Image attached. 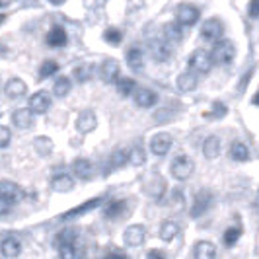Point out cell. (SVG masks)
<instances>
[{
  "label": "cell",
  "instance_id": "cell-43",
  "mask_svg": "<svg viewBox=\"0 0 259 259\" xmlns=\"http://www.w3.org/2000/svg\"><path fill=\"white\" fill-rule=\"evenodd\" d=\"M247 12H249V16H251V18H257V16H259V0H249Z\"/></svg>",
  "mask_w": 259,
  "mask_h": 259
},
{
  "label": "cell",
  "instance_id": "cell-17",
  "mask_svg": "<svg viewBox=\"0 0 259 259\" xmlns=\"http://www.w3.org/2000/svg\"><path fill=\"white\" fill-rule=\"evenodd\" d=\"M45 41H47L49 47H65L66 41H68V35H66L65 27L53 26L51 29H49V33H47Z\"/></svg>",
  "mask_w": 259,
  "mask_h": 259
},
{
  "label": "cell",
  "instance_id": "cell-48",
  "mask_svg": "<svg viewBox=\"0 0 259 259\" xmlns=\"http://www.w3.org/2000/svg\"><path fill=\"white\" fill-rule=\"evenodd\" d=\"M51 4H55V6H61V4H65L66 0H49Z\"/></svg>",
  "mask_w": 259,
  "mask_h": 259
},
{
  "label": "cell",
  "instance_id": "cell-4",
  "mask_svg": "<svg viewBox=\"0 0 259 259\" xmlns=\"http://www.w3.org/2000/svg\"><path fill=\"white\" fill-rule=\"evenodd\" d=\"M148 51L152 55V59L158 63H166L171 57V47L164 37H156L148 41Z\"/></svg>",
  "mask_w": 259,
  "mask_h": 259
},
{
  "label": "cell",
  "instance_id": "cell-19",
  "mask_svg": "<svg viewBox=\"0 0 259 259\" xmlns=\"http://www.w3.org/2000/svg\"><path fill=\"white\" fill-rule=\"evenodd\" d=\"M27 86L24 80H20V78H12V80H8L6 82V86H4V92H6V96L10 98V100H16V98H22L24 94H26Z\"/></svg>",
  "mask_w": 259,
  "mask_h": 259
},
{
  "label": "cell",
  "instance_id": "cell-35",
  "mask_svg": "<svg viewBox=\"0 0 259 259\" xmlns=\"http://www.w3.org/2000/svg\"><path fill=\"white\" fill-rule=\"evenodd\" d=\"M55 72H59V63L53 61V59H47V61H43V65L39 68V78H41V80H43V78H49V76H53Z\"/></svg>",
  "mask_w": 259,
  "mask_h": 259
},
{
  "label": "cell",
  "instance_id": "cell-42",
  "mask_svg": "<svg viewBox=\"0 0 259 259\" xmlns=\"http://www.w3.org/2000/svg\"><path fill=\"white\" fill-rule=\"evenodd\" d=\"M107 0H84V6L86 8H90V10H98V8H102Z\"/></svg>",
  "mask_w": 259,
  "mask_h": 259
},
{
  "label": "cell",
  "instance_id": "cell-5",
  "mask_svg": "<svg viewBox=\"0 0 259 259\" xmlns=\"http://www.w3.org/2000/svg\"><path fill=\"white\" fill-rule=\"evenodd\" d=\"M201 16V10L193 4H180L176 10V20L180 26H193Z\"/></svg>",
  "mask_w": 259,
  "mask_h": 259
},
{
  "label": "cell",
  "instance_id": "cell-27",
  "mask_svg": "<svg viewBox=\"0 0 259 259\" xmlns=\"http://www.w3.org/2000/svg\"><path fill=\"white\" fill-rule=\"evenodd\" d=\"M195 86H197V74H195L193 70H187V72L180 74V78H178V88L180 90L191 92L195 90Z\"/></svg>",
  "mask_w": 259,
  "mask_h": 259
},
{
  "label": "cell",
  "instance_id": "cell-12",
  "mask_svg": "<svg viewBox=\"0 0 259 259\" xmlns=\"http://www.w3.org/2000/svg\"><path fill=\"white\" fill-rule=\"evenodd\" d=\"M59 255L61 259H82V247L78 244V240H70V242H59Z\"/></svg>",
  "mask_w": 259,
  "mask_h": 259
},
{
  "label": "cell",
  "instance_id": "cell-15",
  "mask_svg": "<svg viewBox=\"0 0 259 259\" xmlns=\"http://www.w3.org/2000/svg\"><path fill=\"white\" fill-rule=\"evenodd\" d=\"M102 205V197H96V199H92V201H86V203H82L80 207H74L70 208L66 214H63L61 219L63 221H70V219H74V217H80V214H84V212H90L94 210L96 207H100Z\"/></svg>",
  "mask_w": 259,
  "mask_h": 259
},
{
  "label": "cell",
  "instance_id": "cell-34",
  "mask_svg": "<svg viewBox=\"0 0 259 259\" xmlns=\"http://www.w3.org/2000/svg\"><path fill=\"white\" fill-rule=\"evenodd\" d=\"M33 148L37 150L39 156H49L53 150L51 139H47V137H39V139H35V143H33Z\"/></svg>",
  "mask_w": 259,
  "mask_h": 259
},
{
  "label": "cell",
  "instance_id": "cell-45",
  "mask_svg": "<svg viewBox=\"0 0 259 259\" xmlns=\"http://www.w3.org/2000/svg\"><path fill=\"white\" fill-rule=\"evenodd\" d=\"M10 210H12V203L6 201V199L0 195V214H8Z\"/></svg>",
  "mask_w": 259,
  "mask_h": 259
},
{
  "label": "cell",
  "instance_id": "cell-20",
  "mask_svg": "<svg viewBox=\"0 0 259 259\" xmlns=\"http://www.w3.org/2000/svg\"><path fill=\"white\" fill-rule=\"evenodd\" d=\"M72 171H74V176H76L78 180H88L92 174H94V166H92L90 160L78 158V160L72 162Z\"/></svg>",
  "mask_w": 259,
  "mask_h": 259
},
{
  "label": "cell",
  "instance_id": "cell-29",
  "mask_svg": "<svg viewBox=\"0 0 259 259\" xmlns=\"http://www.w3.org/2000/svg\"><path fill=\"white\" fill-rule=\"evenodd\" d=\"M125 208H127V203L125 201H111L104 210V217L105 219H119L123 212H125Z\"/></svg>",
  "mask_w": 259,
  "mask_h": 259
},
{
  "label": "cell",
  "instance_id": "cell-28",
  "mask_svg": "<svg viewBox=\"0 0 259 259\" xmlns=\"http://www.w3.org/2000/svg\"><path fill=\"white\" fill-rule=\"evenodd\" d=\"M178 234H180V226H178L174 221L162 222V226H160V238H162L164 242H171Z\"/></svg>",
  "mask_w": 259,
  "mask_h": 259
},
{
  "label": "cell",
  "instance_id": "cell-30",
  "mask_svg": "<svg viewBox=\"0 0 259 259\" xmlns=\"http://www.w3.org/2000/svg\"><path fill=\"white\" fill-rule=\"evenodd\" d=\"M230 156L236 162H246L247 158H249V148L244 143H234L230 146Z\"/></svg>",
  "mask_w": 259,
  "mask_h": 259
},
{
  "label": "cell",
  "instance_id": "cell-7",
  "mask_svg": "<svg viewBox=\"0 0 259 259\" xmlns=\"http://www.w3.org/2000/svg\"><path fill=\"white\" fill-rule=\"evenodd\" d=\"M171 144H174L171 135H168V133H158V135H154V137L150 139V150H152V154H156V156H164L169 152Z\"/></svg>",
  "mask_w": 259,
  "mask_h": 259
},
{
  "label": "cell",
  "instance_id": "cell-49",
  "mask_svg": "<svg viewBox=\"0 0 259 259\" xmlns=\"http://www.w3.org/2000/svg\"><path fill=\"white\" fill-rule=\"evenodd\" d=\"M10 4V0H0V8H4V6H8Z\"/></svg>",
  "mask_w": 259,
  "mask_h": 259
},
{
  "label": "cell",
  "instance_id": "cell-2",
  "mask_svg": "<svg viewBox=\"0 0 259 259\" xmlns=\"http://www.w3.org/2000/svg\"><path fill=\"white\" fill-rule=\"evenodd\" d=\"M193 169H195L193 160L185 154L176 156L174 162H171V176H174L176 180H180V182H185V180L193 174Z\"/></svg>",
  "mask_w": 259,
  "mask_h": 259
},
{
  "label": "cell",
  "instance_id": "cell-47",
  "mask_svg": "<svg viewBox=\"0 0 259 259\" xmlns=\"http://www.w3.org/2000/svg\"><path fill=\"white\" fill-rule=\"evenodd\" d=\"M105 259H127V255L123 251H111V253L105 255Z\"/></svg>",
  "mask_w": 259,
  "mask_h": 259
},
{
  "label": "cell",
  "instance_id": "cell-38",
  "mask_svg": "<svg viewBox=\"0 0 259 259\" xmlns=\"http://www.w3.org/2000/svg\"><path fill=\"white\" fill-rule=\"evenodd\" d=\"M104 39L109 43V45H119L121 41H123V31L121 29H117V27H109V29H105L104 33Z\"/></svg>",
  "mask_w": 259,
  "mask_h": 259
},
{
  "label": "cell",
  "instance_id": "cell-40",
  "mask_svg": "<svg viewBox=\"0 0 259 259\" xmlns=\"http://www.w3.org/2000/svg\"><path fill=\"white\" fill-rule=\"evenodd\" d=\"M10 129L8 127H0V148H4V146H8L10 143Z\"/></svg>",
  "mask_w": 259,
  "mask_h": 259
},
{
  "label": "cell",
  "instance_id": "cell-9",
  "mask_svg": "<svg viewBox=\"0 0 259 259\" xmlns=\"http://www.w3.org/2000/svg\"><path fill=\"white\" fill-rule=\"evenodd\" d=\"M49 107H51V96L47 92H37L29 98V111L31 113L43 115L49 111Z\"/></svg>",
  "mask_w": 259,
  "mask_h": 259
},
{
  "label": "cell",
  "instance_id": "cell-16",
  "mask_svg": "<svg viewBox=\"0 0 259 259\" xmlns=\"http://www.w3.org/2000/svg\"><path fill=\"white\" fill-rule=\"evenodd\" d=\"M0 195H2L6 201H10L12 205H16V203L22 199V189H20L16 183L4 180V182H0Z\"/></svg>",
  "mask_w": 259,
  "mask_h": 259
},
{
  "label": "cell",
  "instance_id": "cell-14",
  "mask_svg": "<svg viewBox=\"0 0 259 259\" xmlns=\"http://www.w3.org/2000/svg\"><path fill=\"white\" fill-rule=\"evenodd\" d=\"M133 96H135V104L139 107H152L158 102V96L148 88H135Z\"/></svg>",
  "mask_w": 259,
  "mask_h": 259
},
{
  "label": "cell",
  "instance_id": "cell-3",
  "mask_svg": "<svg viewBox=\"0 0 259 259\" xmlns=\"http://www.w3.org/2000/svg\"><path fill=\"white\" fill-rule=\"evenodd\" d=\"M189 66H191V70H193L195 74L197 72L199 74H207V72H210V68H212V59H210V55L205 49H197L189 57Z\"/></svg>",
  "mask_w": 259,
  "mask_h": 259
},
{
  "label": "cell",
  "instance_id": "cell-36",
  "mask_svg": "<svg viewBox=\"0 0 259 259\" xmlns=\"http://www.w3.org/2000/svg\"><path fill=\"white\" fill-rule=\"evenodd\" d=\"M53 92H55V96H57V98H65L66 94L70 92V80H68L66 76H61L57 82H55Z\"/></svg>",
  "mask_w": 259,
  "mask_h": 259
},
{
  "label": "cell",
  "instance_id": "cell-22",
  "mask_svg": "<svg viewBox=\"0 0 259 259\" xmlns=\"http://www.w3.org/2000/svg\"><path fill=\"white\" fill-rule=\"evenodd\" d=\"M127 65L133 72H141L144 68V57H143V51L141 49H137V47H133L127 51Z\"/></svg>",
  "mask_w": 259,
  "mask_h": 259
},
{
  "label": "cell",
  "instance_id": "cell-24",
  "mask_svg": "<svg viewBox=\"0 0 259 259\" xmlns=\"http://www.w3.org/2000/svg\"><path fill=\"white\" fill-rule=\"evenodd\" d=\"M183 37V27L178 22H169L164 26V39L168 43H180Z\"/></svg>",
  "mask_w": 259,
  "mask_h": 259
},
{
  "label": "cell",
  "instance_id": "cell-6",
  "mask_svg": "<svg viewBox=\"0 0 259 259\" xmlns=\"http://www.w3.org/2000/svg\"><path fill=\"white\" fill-rule=\"evenodd\" d=\"M222 35H224V26H222V22L219 18H210L201 26V37L205 41L214 43V41L222 39Z\"/></svg>",
  "mask_w": 259,
  "mask_h": 259
},
{
  "label": "cell",
  "instance_id": "cell-13",
  "mask_svg": "<svg viewBox=\"0 0 259 259\" xmlns=\"http://www.w3.org/2000/svg\"><path fill=\"white\" fill-rule=\"evenodd\" d=\"M96 125H98V117L92 109H84L76 119V129L80 133H90L96 129Z\"/></svg>",
  "mask_w": 259,
  "mask_h": 259
},
{
  "label": "cell",
  "instance_id": "cell-18",
  "mask_svg": "<svg viewBox=\"0 0 259 259\" xmlns=\"http://www.w3.org/2000/svg\"><path fill=\"white\" fill-rule=\"evenodd\" d=\"M0 251H2V255L4 257H18L20 253H22V244H20V240L18 238H12V236H8V238H4L2 240V244H0Z\"/></svg>",
  "mask_w": 259,
  "mask_h": 259
},
{
  "label": "cell",
  "instance_id": "cell-32",
  "mask_svg": "<svg viewBox=\"0 0 259 259\" xmlns=\"http://www.w3.org/2000/svg\"><path fill=\"white\" fill-rule=\"evenodd\" d=\"M137 88V82L133 78H117V92L121 96H131Z\"/></svg>",
  "mask_w": 259,
  "mask_h": 259
},
{
  "label": "cell",
  "instance_id": "cell-21",
  "mask_svg": "<svg viewBox=\"0 0 259 259\" xmlns=\"http://www.w3.org/2000/svg\"><path fill=\"white\" fill-rule=\"evenodd\" d=\"M51 187L57 193H68L74 187V180L68 174H59L51 180Z\"/></svg>",
  "mask_w": 259,
  "mask_h": 259
},
{
  "label": "cell",
  "instance_id": "cell-23",
  "mask_svg": "<svg viewBox=\"0 0 259 259\" xmlns=\"http://www.w3.org/2000/svg\"><path fill=\"white\" fill-rule=\"evenodd\" d=\"M12 121L18 129H29L31 123H33V113L29 109H16L12 115Z\"/></svg>",
  "mask_w": 259,
  "mask_h": 259
},
{
  "label": "cell",
  "instance_id": "cell-37",
  "mask_svg": "<svg viewBox=\"0 0 259 259\" xmlns=\"http://www.w3.org/2000/svg\"><path fill=\"white\" fill-rule=\"evenodd\" d=\"M127 158H129V152H127L125 148H115V150L111 152V166H113V168L125 166V164H127Z\"/></svg>",
  "mask_w": 259,
  "mask_h": 259
},
{
  "label": "cell",
  "instance_id": "cell-44",
  "mask_svg": "<svg viewBox=\"0 0 259 259\" xmlns=\"http://www.w3.org/2000/svg\"><path fill=\"white\" fill-rule=\"evenodd\" d=\"M144 6V0H127V10L135 12V10H141Z\"/></svg>",
  "mask_w": 259,
  "mask_h": 259
},
{
  "label": "cell",
  "instance_id": "cell-1",
  "mask_svg": "<svg viewBox=\"0 0 259 259\" xmlns=\"http://www.w3.org/2000/svg\"><path fill=\"white\" fill-rule=\"evenodd\" d=\"M208 55H210V59H212V65L226 66L234 61V57H236V47H234V43L230 39H219V41L214 43L212 51L208 53Z\"/></svg>",
  "mask_w": 259,
  "mask_h": 259
},
{
  "label": "cell",
  "instance_id": "cell-11",
  "mask_svg": "<svg viewBox=\"0 0 259 259\" xmlns=\"http://www.w3.org/2000/svg\"><path fill=\"white\" fill-rule=\"evenodd\" d=\"M121 74V66L117 63L115 59H105L102 66H100V76L104 80L105 84H113L117 82V78Z\"/></svg>",
  "mask_w": 259,
  "mask_h": 259
},
{
  "label": "cell",
  "instance_id": "cell-41",
  "mask_svg": "<svg viewBox=\"0 0 259 259\" xmlns=\"http://www.w3.org/2000/svg\"><path fill=\"white\" fill-rule=\"evenodd\" d=\"M212 115H214V119L217 117H224L226 115V105L222 104V102H214L212 104Z\"/></svg>",
  "mask_w": 259,
  "mask_h": 259
},
{
  "label": "cell",
  "instance_id": "cell-39",
  "mask_svg": "<svg viewBox=\"0 0 259 259\" xmlns=\"http://www.w3.org/2000/svg\"><path fill=\"white\" fill-rule=\"evenodd\" d=\"M240 236H242V228H240V226L228 228V230L224 232V244H226V246H234V244L240 240Z\"/></svg>",
  "mask_w": 259,
  "mask_h": 259
},
{
  "label": "cell",
  "instance_id": "cell-33",
  "mask_svg": "<svg viewBox=\"0 0 259 259\" xmlns=\"http://www.w3.org/2000/svg\"><path fill=\"white\" fill-rule=\"evenodd\" d=\"M127 162H129L131 166H144V162H146V154H144V150L141 146H135L133 150L129 152V158H127Z\"/></svg>",
  "mask_w": 259,
  "mask_h": 259
},
{
  "label": "cell",
  "instance_id": "cell-46",
  "mask_svg": "<svg viewBox=\"0 0 259 259\" xmlns=\"http://www.w3.org/2000/svg\"><path fill=\"white\" fill-rule=\"evenodd\" d=\"M148 259H166V255L160 249H150L148 251Z\"/></svg>",
  "mask_w": 259,
  "mask_h": 259
},
{
  "label": "cell",
  "instance_id": "cell-25",
  "mask_svg": "<svg viewBox=\"0 0 259 259\" xmlns=\"http://www.w3.org/2000/svg\"><path fill=\"white\" fill-rule=\"evenodd\" d=\"M195 259H217V247L210 242H199L193 249Z\"/></svg>",
  "mask_w": 259,
  "mask_h": 259
},
{
  "label": "cell",
  "instance_id": "cell-8",
  "mask_svg": "<svg viewBox=\"0 0 259 259\" xmlns=\"http://www.w3.org/2000/svg\"><path fill=\"white\" fill-rule=\"evenodd\" d=\"M212 205V193L208 191V189H203V191H199V193L195 195V201H193V207H191V217H201V214H205L208 208Z\"/></svg>",
  "mask_w": 259,
  "mask_h": 259
},
{
  "label": "cell",
  "instance_id": "cell-10",
  "mask_svg": "<svg viewBox=\"0 0 259 259\" xmlns=\"http://www.w3.org/2000/svg\"><path fill=\"white\" fill-rule=\"evenodd\" d=\"M144 238H146V230H144L143 224H133L129 226L125 234H123V240H125V244L131 247H139L144 244Z\"/></svg>",
  "mask_w": 259,
  "mask_h": 259
},
{
  "label": "cell",
  "instance_id": "cell-31",
  "mask_svg": "<svg viewBox=\"0 0 259 259\" xmlns=\"http://www.w3.org/2000/svg\"><path fill=\"white\" fill-rule=\"evenodd\" d=\"M72 74H74V80L80 82V84H84V82H88L94 74V65H80L76 66L74 70H72Z\"/></svg>",
  "mask_w": 259,
  "mask_h": 259
},
{
  "label": "cell",
  "instance_id": "cell-26",
  "mask_svg": "<svg viewBox=\"0 0 259 259\" xmlns=\"http://www.w3.org/2000/svg\"><path fill=\"white\" fill-rule=\"evenodd\" d=\"M203 154L208 160H214L217 156L221 154V139L219 137H208L207 141L203 143Z\"/></svg>",
  "mask_w": 259,
  "mask_h": 259
},
{
  "label": "cell",
  "instance_id": "cell-50",
  "mask_svg": "<svg viewBox=\"0 0 259 259\" xmlns=\"http://www.w3.org/2000/svg\"><path fill=\"white\" fill-rule=\"evenodd\" d=\"M4 20H6V16H4V14H0V24H2Z\"/></svg>",
  "mask_w": 259,
  "mask_h": 259
}]
</instances>
